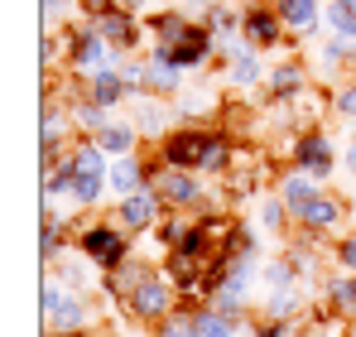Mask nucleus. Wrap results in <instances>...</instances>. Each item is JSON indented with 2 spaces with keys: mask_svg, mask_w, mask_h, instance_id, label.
<instances>
[{
  "mask_svg": "<svg viewBox=\"0 0 356 337\" xmlns=\"http://www.w3.org/2000/svg\"><path fill=\"white\" fill-rule=\"evenodd\" d=\"M120 304H125V313H130L135 323H164V318L178 308V289H174V280H169L164 270H149Z\"/></svg>",
  "mask_w": 356,
  "mask_h": 337,
  "instance_id": "f257e3e1",
  "label": "nucleus"
},
{
  "mask_svg": "<svg viewBox=\"0 0 356 337\" xmlns=\"http://www.w3.org/2000/svg\"><path fill=\"white\" fill-rule=\"evenodd\" d=\"M77 251L97 270H116L120 260H130V231L120 222H92V226L77 231Z\"/></svg>",
  "mask_w": 356,
  "mask_h": 337,
  "instance_id": "f03ea898",
  "label": "nucleus"
},
{
  "mask_svg": "<svg viewBox=\"0 0 356 337\" xmlns=\"http://www.w3.org/2000/svg\"><path fill=\"white\" fill-rule=\"evenodd\" d=\"M111 44L102 39V29L92 24V19H82V24H72L67 29V68L87 82V77H97L102 68H111Z\"/></svg>",
  "mask_w": 356,
  "mask_h": 337,
  "instance_id": "7ed1b4c3",
  "label": "nucleus"
},
{
  "mask_svg": "<svg viewBox=\"0 0 356 337\" xmlns=\"http://www.w3.org/2000/svg\"><path fill=\"white\" fill-rule=\"evenodd\" d=\"M149 188L164 198V207H202L207 203V193H202V183L193 178V168H174V164H149Z\"/></svg>",
  "mask_w": 356,
  "mask_h": 337,
  "instance_id": "20e7f679",
  "label": "nucleus"
},
{
  "mask_svg": "<svg viewBox=\"0 0 356 337\" xmlns=\"http://www.w3.org/2000/svg\"><path fill=\"white\" fill-rule=\"evenodd\" d=\"M159 217H164V198L154 193V188H135V193H125L116 207V222L125 226V231H154L159 226Z\"/></svg>",
  "mask_w": 356,
  "mask_h": 337,
  "instance_id": "39448f33",
  "label": "nucleus"
},
{
  "mask_svg": "<svg viewBox=\"0 0 356 337\" xmlns=\"http://www.w3.org/2000/svg\"><path fill=\"white\" fill-rule=\"evenodd\" d=\"M289 164H294V168H308L313 178H332V164H337V155H332V140H327L318 125H313V130H298Z\"/></svg>",
  "mask_w": 356,
  "mask_h": 337,
  "instance_id": "423d86ee",
  "label": "nucleus"
},
{
  "mask_svg": "<svg viewBox=\"0 0 356 337\" xmlns=\"http://www.w3.org/2000/svg\"><path fill=\"white\" fill-rule=\"evenodd\" d=\"M241 15H245V19H241V34H245L255 49H275V44H284L289 24L280 19V10H275V5H245Z\"/></svg>",
  "mask_w": 356,
  "mask_h": 337,
  "instance_id": "0eeeda50",
  "label": "nucleus"
},
{
  "mask_svg": "<svg viewBox=\"0 0 356 337\" xmlns=\"http://www.w3.org/2000/svg\"><path fill=\"white\" fill-rule=\"evenodd\" d=\"M92 24L102 29V39H106L116 54H135V49H140V19H135L130 10L111 5V10H106V15H97Z\"/></svg>",
  "mask_w": 356,
  "mask_h": 337,
  "instance_id": "6e6552de",
  "label": "nucleus"
},
{
  "mask_svg": "<svg viewBox=\"0 0 356 337\" xmlns=\"http://www.w3.org/2000/svg\"><path fill=\"white\" fill-rule=\"evenodd\" d=\"M342 217H347V203H342L337 193H318V198H313V203L298 212L294 222L303 226L308 236H323V231H332V226L342 222Z\"/></svg>",
  "mask_w": 356,
  "mask_h": 337,
  "instance_id": "1a4fd4ad",
  "label": "nucleus"
},
{
  "mask_svg": "<svg viewBox=\"0 0 356 337\" xmlns=\"http://www.w3.org/2000/svg\"><path fill=\"white\" fill-rule=\"evenodd\" d=\"M178 87H183V68L169 58V49H154L145 63V92L149 97H178Z\"/></svg>",
  "mask_w": 356,
  "mask_h": 337,
  "instance_id": "9d476101",
  "label": "nucleus"
},
{
  "mask_svg": "<svg viewBox=\"0 0 356 337\" xmlns=\"http://www.w3.org/2000/svg\"><path fill=\"white\" fill-rule=\"evenodd\" d=\"M82 92H87L97 107H106V111H116V107H125V102H130V87L120 82L116 63H111V68H102L97 77H87V82H82Z\"/></svg>",
  "mask_w": 356,
  "mask_h": 337,
  "instance_id": "9b49d317",
  "label": "nucleus"
},
{
  "mask_svg": "<svg viewBox=\"0 0 356 337\" xmlns=\"http://www.w3.org/2000/svg\"><path fill=\"white\" fill-rule=\"evenodd\" d=\"M318 183H323V178H313L308 168H294V173H284V178H280V198H284L289 217H298V212H303V207H308V203L323 193Z\"/></svg>",
  "mask_w": 356,
  "mask_h": 337,
  "instance_id": "f8f14e48",
  "label": "nucleus"
},
{
  "mask_svg": "<svg viewBox=\"0 0 356 337\" xmlns=\"http://www.w3.org/2000/svg\"><path fill=\"white\" fill-rule=\"evenodd\" d=\"M265 87H270V102H294L298 92L308 87V72H303V63H275L270 68V77H265Z\"/></svg>",
  "mask_w": 356,
  "mask_h": 337,
  "instance_id": "ddd939ff",
  "label": "nucleus"
},
{
  "mask_svg": "<svg viewBox=\"0 0 356 337\" xmlns=\"http://www.w3.org/2000/svg\"><path fill=\"white\" fill-rule=\"evenodd\" d=\"M275 10L289 24V34H313L323 24V0H275Z\"/></svg>",
  "mask_w": 356,
  "mask_h": 337,
  "instance_id": "4468645a",
  "label": "nucleus"
},
{
  "mask_svg": "<svg viewBox=\"0 0 356 337\" xmlns=\"http://www.w3.org/2000/svg\"><path fill=\"white\" fill-rule=\"evenodd\" d=\"M67 120H72V116L54 111V102L44 97V135H39V155H44V164H54V155L67 145V130H72Z\"/></svg>",
  "mask_w": 356,
  "mask_h": 337,
  "instance_id": "2eb2a0df",
  "label": "nucleus"
},
{
  "mask_svg": "<svg viewBox=\"0 0 356 337\" xmlns=\"http://www.w3.org/2000/svg\"><path fill=\"white\" fill-rule=\"evenodd\" d=\"M87 318H92V308L82 304V294H72V289H67V294H63V304L49 313V328H54V333H77V328H87Z\"/></svg>",
  "mask_w": 356,
  "mask_h": 337,
  "instance_id": "dca6fc26",
  "label": "nucleus"
},
{
  "mask_svg": "<svg viewBox=\"0 0 356 337\" xmlns=\"http://www.w3.org/2000/svg\"><path fill=\"white\" fill-rule=\"evenodd\" d=\"M327 313H337V318H356V275H332L327 280Z\"/></svg>",
  "mask_w": 356,
  "mask_h": 337,
  "instance_id": "f3484780",
  "label": "nucleus"
},
{
  "mask_svg": "<svg viewBox=\"0 0 356 337\" xmlns=\"http://www.w3.org/2000/svg\"><path fill=\"white\" fill-rule=\"evenodd\" d=\"M270 72H265V63H260V49L250 44L245 54H236L232 58V68H227V82L232 87H255V82H265Z\"/></svg>",
  "mask_w": 356,
  "mask_h": 337,
  "instance_id": "a211bd4d",
  "label": "nucleus"
},
{
  "mask_svg": "<svg viewBox=\"0 0 356 337\" xmlns=\"http://www.w3.org/2000/svg\"><path fill=\"white\" fill-rule=\"evenodd\" d=\"M197 222H202V217H193V207H169V212L159 217V226H154V231H159L164 251H174V246H178V241H183V236H188Z\"/></svg>",
  "mask_w": 356,
  "mask_h": 337,
  "instance_id": "6ab92c4d",
  "label": "nucleus"
},
{
  "mask_svg": "<svg viewBox=\"0 0 356 337\" xmlns=\"http://www.w3.org/2000/svg\"><path fill=\"white\" fill-rule=\"evenodd\" d=\"M67 116H72V125H82L87 135H97V130H106V125H111V111H106V107H97L87 92H82L77 102H67Z\"/></svg>",
  "mask_w": 356,
  "mask_h": 337,
  "instance_id": "aec40b11",
  "label": "nucleus"
},
{
  "mask_svg": "<svg viewBox=\"0 0 356 337\" xmlns=\"http://www.w3.org/2000/svg\"><path fill=\"white\" fill-rule=\"evenodd\" d=\"M193 318H197V337H236V318L232 313H222L217 304H202V308H193Z\"/></svg>",
  "mask_w": 356,
  "mask_h": 337,
  "instance_id": "412c9836",
  "label": "nucleus"
},
{
  "mask_svg": "<svg viewBox=\"0 0 356 337\" xmlns=\"http://www.w3.org/2000/svg\"><path fill=\"white\" fill-rule=\"evenodd\" d=\"M111 188H116L120 198L135 193V188H149V164H140L135 155H125V159L111 168Z\"/></svg>",
  "mask_w": 356,
  "mask_h": 337,
  "instance_id": "4be33fe9",
  "label": "nucleus"
},
{
  "mask_svg": "<svg viewBox=\"0 0 356 337\" xmlns=\"http://www.w3.org/2000/svg\"><path fill=\"white\" fill-rule=\"evenodd\" d=\"M135 140H140V125H120V120H111L106 130H97V145H102L106 155H116V159H125V155L135 150Z\"/></svg>",
  "mask_w": 356,
  "mask_h": 337,
  "instance_id": "5701e85b",
  "label": "nucleus"
},
{
  "mask_svg": "<svg viewBox=\"0 0 356 337\" xmlns=\"http://www.w3.org/2000/svg\"><path fill=\"white\" fill-rule=\"evenodd\" d=\"M323 19H327V29L337 39H356V0H327Z\"/></svg>",
  "mask_w": 356,
  "mask_h": 337,
  "instance_id": "b1692460",
  "label": "nucleus"
},
{
  "mask_svg": "<svg viewBox=\"0 0 356 337\" xmlns=\"http://www.w3.org/2000/svg\"><path fill=\"white\" fill-rule=\"evenodd\" d=\"M149 24H154V44H159V49H174L178 39L193 29V19H188V15H178V10H169V15H154Z\"/></svg>",
  "mask_w": 356,
  "mask_h": 337,
  "instance_id": "393cba45",
  "label": "nucleus"
},
{
  "mask_svg": "<svg viewBox=\"0 0 356 337\" xmlns=\"http://www.w3.org/2000/svg\"><path fill=\"white\" fill-rule=\"evenodd\" d=\"M241 19H245V15H236L232 5H212L202 24H207V29H212L217 39H236V34H241Z\"/></svg>",
  "mask_w": 356,
  "mask_h": 337,
  "instance_id": "a878e982",
  "label": "nucleus"
},
{
  "mask_svg": "<svg viewBox=\"0 0 356 337\" xmlns=\"http://www.w3.org/2000/svg\"><path fill=\"white\" fill-rule=\"evenodd\" d=\"M63 231H58V222H44L39 226V265H54V260H63Z\"/></svg>",
  "mask_w": 356,
  "mask_h": 337,
  "instance_id": "bb28decb",
  "label": "nucleus"
},
{
  "mask_svg": "<svg viewBox=\"0 0 356 337\" xmlns=\"http://www.w3.org/2000/svg\"><path fill=\"white\" fill-rule=\"evenodd\" d=\"M159 337H197V318H193V308H183V304H178L174 313L159 323Z\"/></svg>",
  "mask_w": 356,
  "mask_h": 337,
  "instance_id": "cd10ccee",
  "label": "nucleus"
},
{
  "mask_svg": "<svg viewBox=\"0 0 356 337\" xmlns=\"http://www.w3.org/2000/svg\"><path fill=\"white\" fill-rule=\"evenodd\" d=\"M106 183H111V178H92V173H77V183H72V198H77L82 207H97V203H102V193H106Z\"/></svg>",
  "mask_w": 356,
  "mask_h": 337,
  "instance_id": "c85d7f7f",
  "label": "nucleus"
},
{
  "mask_svg": "<svg viewBox=\"0 0 356 337\" xmlns=\"http://www.w3.org/2000/svg\"><path fill=\"white\" fill-rule=\"evenodd\" d=\"M270 294H275V299H265V318H280V323H284V318L298 313V294L294 289H270Z\"/></svg>",
  "mask_w": 356,
  "mask_h": 337,
  "instance_id": "c756f323",
  "label": "nucleus"
},
{
  "mask_svg": "<svg viewBox=\"0 0 356 337\" xmlns=\"http://www.w3.org/2000/svg\"><path fill=\"white\" fill-rule=\"evenodd\" d=\"M265 280H270V289H294L298 284V260H275V265L265 270Z\"/></svg>",
  "mask_w": 356,
  "mask_h": 337,
  "instance_id": "7c9ffc66",
  "label": "nucleus"
},
{
  "mask_svg": "<svg viewBox=\"0 0 356 337\" xmlns=\"http://www.w3.org/2000/svg\"><path fill=\"white\" fill-rule=\"evenodd\" d=\"M116 72L130 92H145V63H116Z\"/></svg>",
  "mask_w": 356,
  "mask_h": 337,
  "instance_id": "2f4dec72",
  "label": "nucleus"
},
{
  "mask_svg": "<svg viewBox=\"0 0 356 337\" xmlns=\"http://www.w3.org/2000/svg\"><path fill=\"white\" fill-rule=\"evenodd\" d=\"M332 111L347 116V120H356V82H352V87H342V92L332 97Z\"/></svg>",
  "mask_w": 356,
  "mask_h": 337,
  "instance_id": "473e14b6",
  "label": "nucleus"
},
{
  "mask_svg": "<svg viewBox=\"0 0 356 337\" xmlns=\"http://www.w3.org/2000/svg\"><path fill=\"white\" fill-rule=\"evenodd\" d=\"M337 265L356 275V236H342V241H337Z\"/></svg>",
  "mask_w": 356,
  "mask_h": 337,
  "instance_id": "72a5a7b5",
  "label": "nucleus"
},
{
  "mask_svg": "<svg viewBox=\"0 0 356 337\" xmlns=\"http://www.w3.org/2000/svg\"><path fill=\"white\" fill-rule=\"evenodd\" d=\"M250 333H255V337H289L294 328H289V323H280V318H265V323H255Z\"/></svg>",
  "mask_w": 356,
  "mask_h": 337,
  "instance_id": "f704fd0d",
  "label": "nucleus"
},
{
  "mask_svg": "<svg viewBox=\"0 0 356 337\" xmlns=\"http://www.w3.org/2000/svg\"><path fill=\"white\" fill-rule=\"evenodd\" d=\"M284 212H289V207H284V198L275 193V203H265V212H260V217H265V226H284Z\"/></svg>",
  "mask_w": 356,
  "mask_h": 337,
  "instance_id": "c9c22d12",
  "label": "nucleus"
},
{
  "mask_svg": "<svg viewBox=\"0 0 356 337\" xmlns=\"http://www.w3.org/2000/svg\"><path fill=\"white\" fill-rule=\"evenodd\" d=\"M111 5H116V0H82V15H87V19H97V15H106Z\"/></svg>",
  "mask_w": 356,
  "mask_h": 337,
  "instance_id": "e433bc0d",
  "label": "nucleus"
},
{
  "mask_svg": "<svg viewBox=\"0 0 356 337\" xmlns=\"http://www.w3.org/2000/svg\"><path fill=\"white\" fill-rule=\"evenodd\" d=\"M63 0H44V34H54V19H58Z\"/></svg>",
  "mask_w": 356,
  "mask_h": 337,
  "instance_id": "4c0bfd02",
  "label": "nucleus"
},
{
  "mask_svg": "<svg viewBox=\"0 0 356 337\" xmlns=\"http://www.w3.org/2000/svg\"><path fill=\"white\" fill-rule=\"evenodd\" d=\"M120 10H130V15H140V10H145V0H116Z\"/></svg>",
  "mask_w": 356,
  "mask_h": 337,
  "instance_id": "58836bf2",
  "label": "nucleus"
},
{
  "mask_svg": "<svg viewBox=\"0 0 356 337\" xmlns=\"http://www.w3.org/2000/svg\"><path fill=\"white\" fill-rule=\"evenodd\" d=\"M347 168H352V178H356V140L347 145Z\"/></svg>",
  "mask_w": 356,
  "mask_h": 337,
  "instance_id": "ea45409f",
  "label": "nucleus"
},
{
  "mask_svg": "<svg viewBox=\"0 0 356 337\" xmlns=\"http://www.w3.org/2000/svg\"><path fill=\"white\" fill-rule=\"evenodd\" d=\"M183 5H202V10H212V5H222V0H183Z\"/></svg>",
  "mask_w": 356,
  "mask_h": 337,
  "instance_id": "a19ab883",
  "label": "nucleus"
},
{
  "mask_svg": "<svg viewBox=\"0 0 356 337\" xmlns=\"http://www.w3.org/2000/svg\"><path fill=\"white\" fill-rule=\"evenodd\" d=\"M58 337H97V333H87V328H77V333H58Z\"/></svg>",
  "mask_w": 356,
  "mask_h": 337,
  "instance_id": "79ce46f5",
  "label": "nucleus"
},
{
  "mask_svg": "<svg viewBox=\"0 0 356 337\" xmlns=\"http://www.w3.org/2000/svg\"><path fill=\"white\" fill-rule=\"evenodd\" d=\"M289 337H308V333H298V328H294V333H289Z\"/></svg>",
  "mask_w": 356,
  "mask_h": 337,
  "instance_id": "37998d69",
  "label": "nucleus"
},
{
  "mask_svg": "<svg viewBox=\"0 0 356 337\" xmlns=\"http://www.w3.org/2000/svg\"><path fill=\"white\" fill-rule=\"evenodd\" d=\"M245 5H265V0H245Z\"/></svg>",
  "mask_w": 356,
  "mask_h": 337,
  "instance_id": "c03bdc74",
  "label": "nucleus"
}]
</instances>
